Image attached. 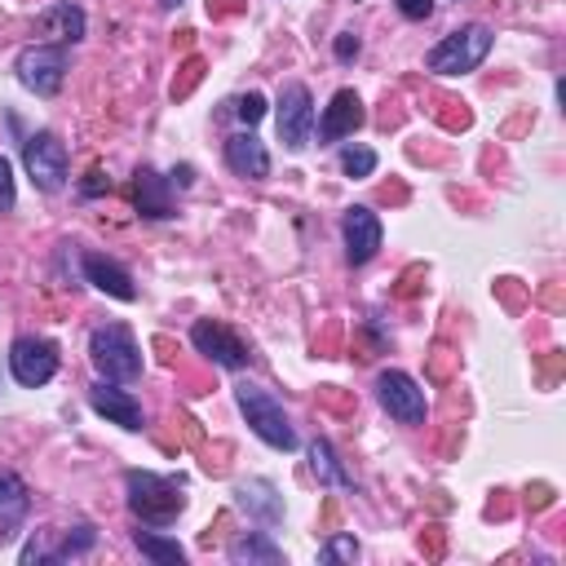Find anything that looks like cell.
I'll use <instances>...</instances> for the list:
<instances>
[{"label":"cell","mask_w":566,"mask_h":566,"mask_svg":"<svg viewBox=\"0 0 566 566\" xmlns=\"http://www.w3.org/2000/svg\"><path fill=\"white\" fill-rule=\"evenodd\" d=\"M88 363L97 367L102 380H115V385H133V380H142V371H146L142 345H137V336H133L124 323H102V327H93V336H88Z\"/></svg>","instance_id":"2"},{"label":"cell","mask_w":566,"mask_h":566,"mask_svg":"<svg viewBox=\"0 0 566 566\" xmlns=\"http://www.w3.org/2000/svg\"><path fill=\"white\" fill-rule=\"evenodd\" d=\"M234 115H239V119L252 128V124L265 115V97H261V93H243V97L234 102Z\"/></svg>","instance_id":"27"},{"label":"cell","mask_w":566,"mask_h":566,"mask_svg":"<svg viewBox=\"0 0 566 566\" xmlns=\"http://www.w3.org/2000/svg\"><path fill=\"white\" fill-rule=\"evenodd\" d=\"M9 376L22 389H40L57 376V345L49 336H18L9 345Z\"/></svg>","instance_id":"8"},{"label":"cell","mask_w":566,"mask_h":566,"mask_svg":"<svg viewBox=\"0 0 566 566\" xmlns=\"http://www.w3.org/2000/svg\"><path fill=\"white\" fill-rule=\"evenodd\" d=\"M491 27L486 22H464V27H455L451 35H442L429 53H424V66L433 71V75H469V71H478L482 62H486V53H491Z\"/></svg>","instance_id":"3"},{"label":"cell","mask_w":566,"mask_h":566,"mask_svg":"<svg viewBox=\"0 0 566 566\" xmlns=\"http://www.w3.org/2000/svg\"><path fill=\"white\" fill-rule=\"evenodd\" d=\"M177 4H181V0H159V9H177Z\"/></svg>","instance_id":"31"},{"label":"cell","mask_w":566,"mask_h":566,"mask_svg":"<svg viewBox=\"0 0 566 566\" xmlns=\"http://www.w3.org/2000/svg\"><path fill=\"white\" fill-rule=\"evenodd\" d=\"M234 402H239V411H243L248 429H252L265 447H274V451H292V447H296V429H292V420H287L283 402H279L270 389H261V385L243 380V385H234Z\"/></svg>","instance_id":"4"},{"label":"cell","mask_w":566,"mask_h":566,"mask_svg":"<svg viewBox=\"0 0 566 566\" xmlns=\"http://www.w3.org/2000/svg\"><path fill=\"white\" fill-rule=\"evenodd\" d=\"M133 195H137V212H142V217H150V221L172 217V186H168V177H159L150 164H142V168L133 172Z\"/></svg>","instance_id":"19"},{"label":"cell","mask_w":566,"mask_h":566,"mask_svg":"<svg viewBox=\"0 0 566 566\" xmlns=\"http://www.w3.org/2000/svg\"><path fill=\"white\" fill-rule=\"evenodd\" d=\"M323 562H358V539L354 535H327V544H323V553H318Z\"/></svg>","instance_id":"25"},{"label":"cell","mask_w":566,"mask_h":566,"mask_svg":"<svg viewBox=\"0 0 566 566\" xmlns=\"http://www.w3.org/2000/svg\"><path fill=\"white\" fill-rule=\"evenodd\" d=\"M31 513V491L13 469H0V544L18 539L22 522Z\"/></svg>","instance_id":"18"},{"label":"cell","mask_w":566,"mask_h":566,"mask_svg":"<svg viewBox=\"0 0 566 566\" xmlns=\"http://www.w3.org/2000/svg\"><path fill=\"white\" fill-rule=\"evenodd\" d=\"M234 504L256 522V526H279L283 522V495L270 478H248L234 486Z\"/></svg>","instance_id":"15"},{"label":"cell","mask_w":566,"mask_h":566,"mask_svg":"<svg viewBox=\"0 0 566 566\" xmlns=\"http://www.w3.org/2000/svg\"><path fill=\"white\" fill-rule=\"evenodd\" d=\"M274 124H279V142L283 150H305L314 137V97L301 80H287L279 88V106H274Z\"/></svg>","instance_id":"7"},{"label":"cell","mask_w":566,"mask_h":566,"mask_svg":"<svg viewBox=\"0 0 566 566\" xmlns=\"http://www.w3.org/2000/svg\"><path fill=\"white\" fill-rule=\"evenodd\" d=\"M124 491H128V509L142 526H172L186 509V482L168 478V473H150V469H128L124 473Z\"/></svg>","instance_id":"1"},{"label":"cell","mask_w":566,"mask_h":566,"mask_svg":"<svg viewBox=\"0 0 566 566\" xmlns=\"http://www.w3.org/2000/svg\"><path fill=\"white\" fill-rule=\"evenodd\" d=\"M88 407H93L97 416H106L111 424L128 429V433H137V429L146 424L142 402H137L128 389H119L115 380H97V385H88Z\"/></svg>","instance_id":"12"},{"label":"cell","mask_w":566,"mask_h":566,"mask_svg":"<svg viewBox=\"0 0 566 566\" xmlns=\"http://www.w3.org/2000/svg\"><path fill=\"white\" fill-rule=\"evenodd\" d=\"M22 168L31 177L35 190L44 195H57L66 190V168H71V155H66V142L49 128H35L22 137Z\"/></svg>","instance_id":"5"},{"label":"cell","mask_w":566,"mask_h":566,"mask_svg":"<svg viewBox=\"0 0 566 566\" xmlns=\"http://www.w3.org/2000/svg\"><path fill=\"white\" fill-rule=\"evenodd\" d=\"M190 340H195V349H199V354H208V358H212L217 367H226V371H239V367H248V363H252L248 345H243L230 327H221L217 318H195Z\"/></svg>","instance_id":"10"},{"label":"cell","mask_w":566,"mask_h":566,"mask_svg":"<svg viewBox=\"0 0 566 566\" xmlns=\"http://www.w3.org/2000/svg\"><path fill=\"white\" fill-rule=\"evenodd\" d=\"M226 557L234 566H283V548L270 539V531H239L226 544Z\"/></svg>","instance_id":"20"},{"label":"cell","mask_w":566,"mask_h":566,"mask_svg":"<svg viewBox=\"0 0 566 566\" xmlns=\"http://www.w3.org/2000/svg\"><path fill=\"white\" fill-rule=\"evenodd\" d=\"M226 164H230V172H239L248 181H265L270 177V150L252 128L226 137Z\"/></svg>","instance_id":"17"},{"label":"cell","mask_w":566,"mask_h":566,"mask_svg":"<svg viewBox=\"0 0 566 566\" xmlns=\"http://www.w3.org/2000/svg\"><path fill=\"white\" fill-rule=\"evenodd\" d=\"M80 270H84V283H93L97 292H106V296H115V301H137V283H133V274H128L115 256H106V252H84V256H80Z\"/></svg>","instance_id":"14"},{"label":"cell","mask_w":566,"mask_h":566,"mask_svg":"<svg viewBox=\"0 0 566 566\" xmlns=\"http://www.w3.org/2000/svg\"><path fill=\"white\" fill-rule=\"evenodd\" d=\"M133 544H137V553H142V557H150L155 566H181V562H186V548H181L177 539L159 535L155 526H142V531H133Z\"/></svg>","instance_id":"22"},{"label":"cell","mask_w":566,"mask_h":566,"mask_svg":"<svg viewBox=\"0 0 566 566\" xmlns=\"http://www.w3.org/2000/svg\"><path fill=\"white\" fill-rule=\"evenodd\" d=\"M340 172L345 177H371L376 172V150L371 146H345L340 150Z\"/></svg>","instance_id":"23"},{"label":"cell","mask_w":566,"mask_h":566,"mask_svg":"<svg viewBox=\"0 0 566 566\" xmlns=\"http://www.w3.org/2000/svg\"><path fill=\"white\" fill-rule=\"evenodd\" d=\"M35 31H40L49 44H62V49H71V44H80V40H84V31H88V18H84V9H80V4H71V0H57V4H49V9L35 18Z\"/></svg>","instance_id":"16"},{"label":"cell","mask_w":566,"mask_h":566,"mask_svg":"<svg viewBox=\"0 0 566 566\" xmlns=\"http://www.w3.org/2000/svg\"><path fill=\"white\" fill-rule=\"evenodd\" d=\"M340 234H345V261H349V265H367V261L380 252V239H385L380 217H376L371 208H363V203L345 208Z\"/></svg>","instance_id":"11"},{"label":"cell","mask_w":566,"mask_h":566,"mask_svg":"<svg viewBox=\"0 0 566 566\" xmlns=\"http://www.w3.org/2000/svg\"><path fill=\"white\" fill-rule=\"evenodd\" d=\"M93 548V526H75V531H66L57 544H53V562H71V557H80V553H88Z\"/></svg>","instance_id":"24"},{"label":"cell","mask_w":566,"mask_h":566,"mask_svg":"<svg viewBox=\"0 0 566 566\" xmlns=\"http://www.w3.org/2000/svg\"><path fill=\"white\" fill-rule=\"evenodd\" d=\"M367 111H363V97L354 88H336L332 102L323 106V119H318V142H340V137H354L363 128Z\"/></svg>","instance_id":"13"},{"label":"cell","mask_w":566,"mask_h":566,"mask_svg":"<svg viewBox=\"0 0 566 566\" xmlns=\"http://www.w3.org/2000/svg\"><path fill=\"white\" fill-rule=\"evenodd\" d=\"M13 71H18V84L35 97H53L66 80V49L62 44H49V40H35L27 49H18L13 57Z\"/></svg>","instance_id":"6"},{"label":"cell","mask_w":566,"mask_h":566,"mask_svg":"<svg viewBox=\"0 0 566 566\" xmlns=\"http://www.w3.org/2000/svg\"><path fill=\"white\" fill-rule=\"evenodd\" d=\"M18 203V181H13V164L0 155V212H13Z\"/></svg>","instance_id":"26"},{"label":"cell","mask_w":566,"mask_h":566,"mask_svg":"<svg viewBox=\"0 0 566 566\" xmlns=\"http://www.w3.org/2000/svg\"><path fill=\"white\" fill-rule=\"evenodd\" d=\"M310 469H314V478H318L323 486L354 491V478L345 473V464H340V455L332 451V442H327V438H314V442H310Z\"/></svg>","instance_id":"21"},{"label":"cell","mask_w":566,"mask_h":566,"mask_svg":"<svg viewBox=\"0 0 566 566\" xmlns=\"http://www.w3.org/2000/svg\"><path fill=\"white\" fill-rule=\"evenodd\" d=\"M332 53H336V62H354V57L363 53V40H358L354 31H340V35L332 40Z\"/></svg>","instance_id":"28"},{"label":"cell","mask_w":566,"mask_h":566,"mask_svg":"<svg viewBox=\"0 0 566 566\" xmlns=\"http://www.w3.org/2000/svg\"><path fill=\"white\" fill-rule=\"evenodd\" d=\"M376 398H380V407H385L398 424H424L429 402H424V389H420L407 371H398V367L380 371V376H376Z\"/></svg>","instance_id":"9"},{"label":"cell","mask_w":566,"mask_h":566,"mask_svg":"<svg viewBox=\"0 0 566 566\" xmlns=\"http://www.w3.org/2000/svg\"><path fill=\"white\" fill-rule=\"evenodd\" d=\"M190 181H195V168H190V164H177V168L168 172V186H172V190H186Z\"/></svg>","instance_id":"30"},{"label":"cell","mask_w":566,"mask_h":566,"mask_svg":"<svg viewBox=\"0 0 566 566\" xmlns=\"http://www.w3.org/2000/svg\"><path fill=\"white\" fill-rule=\"evenodd\" d=\"M398 13L411 18V22H424L433 13V0H398Z\"/></svg>","instance_id":"29"}]
</instances>
